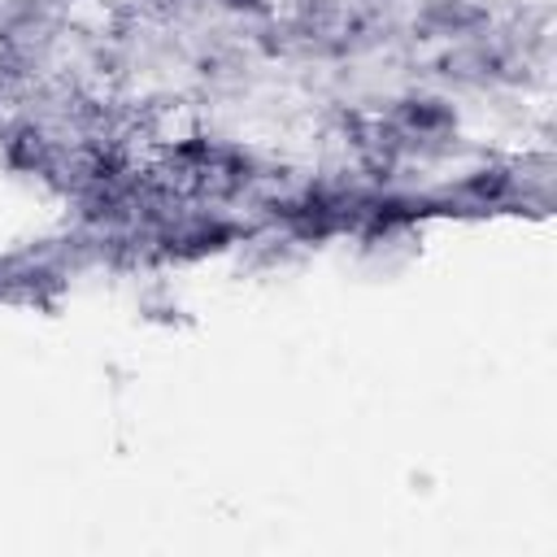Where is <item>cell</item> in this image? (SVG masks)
<instances>
[{"label": "cell", "instance_id": "7a4b0ae2", "mask_svg": "<svg viewBox=\"0 0 557 557\" xmlns=\"http://www.w3.org/2000/svg\"><path fill=\"white\" fill-rule=\"evenodd\" d=\"M222 4H231V9H257L261 0H222Z\"/></svg>", "mask_w": 557, "mask_h": 557}, {"label": "cell", "instance_id": "6da1fadb", "mask_svg": "<svg viewBox=\"0 0 557 557\" xmlns=\"http://www.w3.org/2000/svg\"><path fill=\"white\" fill-rule=\"evenodd\" d=\"M448 126H453V117H448V109H440L435 100H409V104L396 113V131L418 135V139H435V135H444Z\"/></svg>", "mask_w": 557, "mask_h": 557}]
</instances>
